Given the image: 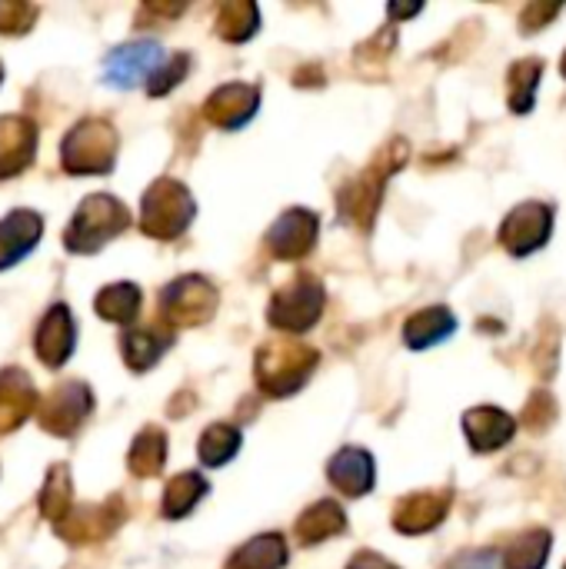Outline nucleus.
Listing matches in <instances>:
<instances>
[{"label":"nucleus","instance_id":"f257e3e1","mask_svg":"<svg viewBox=\"0 0 566 569\" xmlns=\"http://www.w3.org/2000/svg\"><path fill=\"white\" fill-rule=\"evenodd\" d=\"M127 223H130V217H127V207L120 200H113L107 193H93L77 207L73 220L63 230V243L73 253H93L107 240L123 233Z\"/></svg>","mask_w":566,"mask_h":569},{"label":"nucleus","instance_id":"f03ea898","mask_svg":"<svg viewBox=\"0 0 566 569\" xmlns=\"http://www.w3.org/2000/svg\"><path fill=\"white\" fill-rule=\"evenodd\" d=\"M190 220H193V197L187 193L183 183L157 180L143 193V217H140L143 233H150L157 240H170V237L183 233Z\"/></svg>","mask_w":566,"mask_h":569},{"label":"nucleus","instance_id":"7ed1b4c3","mask_svg":"<svg viewBox=\"0 0 566 569\" xmlns=\"http://www.w3.org/2000/svg\"><path fill=\"white\" fill-rule=\"evenodd\" d=\"M317 367V353L294 347V343H267L257 357V380L264 393L270 397H287L300 390Z\"/></svg>","mask_w":566,"mask_h":569},{"label":"nucleus","instance_id":"20e7f679","mask_svg":"<svg viewBox=\"0 0 566 569\" xmlns=\"http://www.w3.org/2000/svg\"><path fill=\"white\" fill-rule=\"evenodd\" d=\"M63 167L70 173H107L117 153V133L103 120H80L63 137Z\"/></svg>","mask_w":566,"mask_h":569},{"label":"nucleus","instance_id":"39448f33","mask_svg":"<svg viewBox=\"0 0 566 569\" xmlns=\"http://www.w3.org/2000/svg\"><path fill=\"white\" fill-rule=\"evenodd\" d=\"M320 310H324V287L314 283V280H307V277H300L297 283H290L287 290H280L270 300L267 317L280 330L304 333V330H310L317 323Z\"/></svg>","mask_w":566,"mask_h":569},{"label":"nucleus","instance_id":"423d86ee","mask_svg":"<svg viewBox=\"0 0 566 569\" xmlns=\"http://www.w3.org/2000/svg\"><path fill=\"white\" fill-rule=\"evenodd\" d=\"M93 410V397L87 383H60L53 393H47V400H40V427L53 437H70L87 413Z\"/></svg>","mask_w":566,"mask_h":569},{"label":"nucleus","instance_id":"0eeeda50","mask_svg":"<svg viewBox=\"0 0 566 569\" xmlns=\"http://www.w3.org/2000/svg\"><path fill=\"white\" fill-rule=\"evenodd\" d=\"M160 310L170 323H203L217 310V290L203 277H180L163 290Z\"/></svg>","mask_w":566,"mask_h":569},{"label":"nucleus","instance_id":"6e6552de","mask_svg":"<svg viewBox=\"0 0 566 569\" xmlns=\"http://www.w3.org/2000/svg\"><path fill=\"white\" fill-rule=\"evenodd\" d=\"M163 47L157 40H133L117 47L107 63H103V77L110 87H133L140 80H150L160 67H163Z\"/></svg>","mask_w":566,"mask_h":569},{"label":"nucleus","instance_id":"1a4fd4ad","mask_svg":"<svg viewBox=\"0 0 566 569\" xmlns=\"http://www.w3.org/2000/svg\"><path fill=\"white\" fill-rule=\"evenodd\" d=\"M550 227H554V213H550V207H547V203L530 200V203H520V207L504 220V227H500V240H504V247H507L514 257H527V253H534L537 247H544V243H547Z\"/></svg>","mask_w":566,"mask_h":569},{"label":"nucleus","instance_id":"9d476101","mask_svg":"<svg viewBox=\"0 0 566 569\" xmlns=\"http://www.w3.org/2000/svg\"><path fill=\"white\" fill-rule=\"evenodd\" d=\"M73 340H77V327H73V313L63 303H53L47 310V317L37 327V357L47 367H63L67 357L73 353Z\"/></svg>","mask_w":566,"mask_h":569},{"label":"nucleus","instance_id":"9b49d317","mask_svg":"<svg viewBox=\"0 0 566 569\" xmlns=\"http://www.w3.org/2000/svg\"><path fill=\"white\" fill-rule=\"evenodd\" d=\"M317 227H320V223H317V217H314L310 210H287V213L270 227L267 243H270V250H274L277 257L297 260V257H304V253L314 247Z\"/></svg>","mask_w":566,"mask_h":569},{"label":"nucleus","instance_id":"f8f14e48","mask_svg":"<svg viewBox=\"0 0 566 569\" xmlns=\"http://www.w3.org/2000/svg\"><path fill=\"white\" fill-rule=\"evenodd\" d=\"M43 233V220L33 210H13L0 220V270L23 260Z\"/></svg>","mask_w":566,"mask_h":569},{"label":"nucleus","instance_id":"ddd939ff","mask_svg":"<svg viewBox=\"0 0 566 569\" xmlns=\"http://www.w3.org/2000/svg\"><path fill=\"white\" fill-rule=\"evenodd\" d=\"M37 150V127L27 117H0V180L20 173Z\"/></svg>","mask_w":566,"mask_h":569},{"label":"nucleus","instance_id":"4468645a","mask_svg":"<svg viewBox=\"0 0 566 569\" xmlns=\"http://www.w3.org/2000/svg\"><path fill=\"white\" fill-rule=\"evenodd\" d=\"M260 93L250 83H227L220 87L210 100H207V117L210 123L224 127V130H237L244 127L254 113H257Z\"/></svg>","mask_w":566,"mask_h":569},{"label":"nucleus","instance_id":"2eb2a0df","mask_svg":"<svg viewBox=\"0 0 566 569\" xmlns=\"http://www.w3.org/2000/svg\"><path fill=\"white\" fill-rule=\"evenodd\" d=\"M37 403V390L23 370H3L0 373V433H10L27 420V413Z\"/></svg>","mask_w":566,"mask_h":569},{"label":"nucleus","instance_id":"dca6fc26","mask_svg":"<svg viewBox=\"0 0 566 569\" xmlns=\"http://www.w3.org/2000/svg\"><path fill=\"white\" fill-rule=\"evenodd\" d=\"M447 507H450V493H414L400 503L394 527L400 533H410V537L427 533L447 517Z\"/></svg>","mask_w":566,"mask_h":569},{"label":"nucleus","instance_id":"f3484780","mask_svg":"<svg viewBox=\"0 0 566 569\" xmlns=\"http://www.w3.org/2000/svg\"><path fill=\"white\" fill-rule=\"evenodd\" d=\"M464 430L474 450L490 453V450H500L514 437V420L497 407H477L464 417Z\"/></svg>","mask_w":566,"mask_h":569},{"label":"nucleus","instance_id":"a211bd4d","mask_svg":"<svg viewBox=\"0 0 566 569\" xmlns=\"http://www.w3.org/2000/svg\"><path fill=\"white\" fill-rule=\"evenodd\" d=\"M330 480L337 490H344L347 497H364L374 487V460L364 450H340L330 467H327Z\"/></svg>","mask_w":566,"mask_h":569},{"label":"nucleus","instance_id":"6ab92c4d","mask_svg":"<svg viewBox=\"0 0 566 569\" xmlns=\"http://www.w3.org/2000/svg\"><path fill=\"white\" fill-rule=\"evenodd\" d=\"M120 523V510L113 503H103V507H83V510H73L57 530L73 540V543H87V540H97V537H107L113 533V527Z\"/></svg>","mask_w":566,"mask_h":569},{"label":"nucleus","instance_id":"aec40b11","mask_svg":"<svg viewBox=\"0 0 566 569\" xmlns=\"http://www.w3.org/2000/svg\"><path fill=\"white\" fill-rule=\"evenodd\" d=\"M457 330V320L447 307H430L420 310L417 317H410V323L404 327V340L410 350H427L440 340H447Z\"/></svg>","mask_w":566,"mask_h":569},{"label":"nucleus","instance_id":"412c9836","mask_svg":"<svg viewBox=\"0 0 566 569\" xmlns=\"http://www.w3.org/2000/svg\"><path fill=\"white\" fill-rule=\"evenodd\" d=\"M170 347V333H163L160 327H137L123 337V360L130 370H150L163 350Z\"/></svg>","mask_w":566,"mask_h":569},{"label":"nucleus","instance_id":"4be33fe9","mask_svg":"<svg viewBox=\"0 0 566 569\" xmlns=\"http://www.w3.org/2000/svg\"><path fill=\"white\" fill-rule=\"evenodd\" d=\"M73 483H70V470L63 463L50 467L47 480H43V490H40V513L50 520V523H63L70 513H73Z\"/></svg>","mask_w":566,"mask_h":569},{"label":"nucleus","instance_id":"5701e85b","mask_svg":"<svg viewBox=\"0 0 566 569\" xmlns=\"http://www.w3.org/2000/svg\"><path fill=\"white\" fill-rule=\"evenodd\" d=\"M344 527H347L344 510H340L334 500H324V503H314V507L297 520V537H300L304 543H320V540H327V537L344 533Z\"/></svg>","mask_w":566,"mask_h":569},{"label":"nucleus","instance_id":"b1692460","mask_svg":"<svg viewBox=\"0 0 566 569\" xmlns=\"http://www.w3.org/2000/svg\"><path fill=\"white\" fill-rule=\"evenodd\" d=\"M93 310L110 320V323H133L137 310H140V290L133 283H113L103 287L93 300Z\"/></svg>","mask_w":566,"mask_h":569},{"label":"nucleus","instance_id":"393cba45","mask_svg":"<svg viewBox=\"0 0 566 569\" xmlns=\"http://www.w3.org/2000/svg\"><path fill=\"white\" fill-rule=\"evenodd\" d=\"M287 563V547L280 537H257L247 547H240L227 569H280Z\"/></svg>","mask_w":566,"mask_h":569},{"label":"nucleus","instance_id":"a878e982","mask_svg":"<svg viewBox=\"0 0 566 569\" xmlns=\"http://www.w3.org/2000/svg\"><path fill=\"white\" fill-rule=\"evenodd\" d=\"M207 493V480L197 477V473H180L167 483V493H163V517L177 520L183 513H190L197 507V500Z\"/></svg>","mask_w":566,"mask_h":569},{"label":"nucleus","instance_id":"bb28decb","mask_svg":"<svg viewBox=\"0 0 566 569\" xmlns=\"http://www.w3.org/2000/svg\"><path fill=\"white\" fill-rule=\"evenodd\" d=\"M163 460H167V437L160 430H143L130 447V470L137 477H153L160 473Z\"/></svg>","mask_w":566,"mask_h":569},{"label":"nucleus","instance_id":"cd10ccee","mask_svg":"<svg viewBox=\"0 0 566 569\" xmlns=\"http://www.w3.org/2000/svg\"><path fill=\"white\" fill-rule=\"evenodd\" d=\"M240 450V430L217 423L200 437V460L207 467H224L227 460H234V453Z\"/></svg>","mask_w":566,"mask_h":569},{"label":"nucleus","instance_id":"c85d7f7f","mask_svg":"<svg viewBox=\"0 0 566 569\" xmlns=\"http://www.w3.org/2000/svg\"><path fill=\"white\" fill-rule=\"evenodd\" d=\"M550 553V537L544 530L524 533L507 550V569H540Z\"/></svg>","mask_w":566,"mask_h":569},{"label":"nucleus","instance_id":"c756f323","mask_svg":"<svg viewBox=\"0 0 566 569\" xmlns=\"http://www.w3.org/2000/svg\"><path fill=\"white\" fill-rule=\"evenodd\" d=\"M540 73H544V63L540 60H520V63H514V70H510V103H514L517 113H527L534 107V93H537Z\"/></svg>","mask_w":566,"mask_h":569},{"label":"nucleus","instance_id":"7c9ffc66","mask_svg":"<svg viewBox=\"0 0 566 569\" xmlns=\"http://www.w3.org/2000/svg\"><path fill=\"white\" fill-rule=\"evenodd\" d=\"M217 30H220L224 40H234V43L254 37V30H257V7H254V3H244V0H240V3L220 7Z\"/></svg>","mask_w":566,"mask_h":569},{"label":"nucleus","instance_id":"2f4dec72","mask_svg":"<svg viewBox=\"0 0 566 569\" xmlns=\"http://www.w3.org/2000/svg\"><path fill=\"white\" fill-rule=\"evenodd\" d=\"M190 70V57L187 53H173V57H167L163 60V67L150 77V83H147V90H150V97H160V93H167V90H173L180 80H183V73Z\"/></svg>","mask_w":566,"mask_h":569},{"label":"nucleus","instance_id":"473e14b6","mask_svg":"<svg viewBox=\"0 0 566 569\" xmlns=\"http://www.w3.org/2000/svg\"><path fill=\"white\" fill-rule=\"evenodd\" d=\"M37 20V7L30 3H0V33H23L30 30V23Z\"/></svg>","mask_w":566,"mask_h":569},{"label":"nucleus","instance_id":"72a5a7b5","mask_svg":"<svg viewBox=\"0 0 566 569\" xmlns=\"http://www.w3.org/2000/svg\"><path fill=\"white\" fill-rule=\"evenodd\" d=\"M447 569H497V553L494 550H484V553H470L457 563H450Z\"/></svg>","mask_w":566,"mask_h":569},{"label":"nucleus","instance_id":"f704fd0d","mask_svg":"<svg viewBox=\"0 0 566 569\" xmlns=\"http://www.w3.org/2000/svg\"><path fill=\"white\" fill-rule=\"evenodd\" d=\"M557 10H560V7H544V10H537V7H530V10L524 13V30L530 33V30H534V23L540 27L544 20H550V17H557Z\"/></svg>","mask_w":566,"mask_h":569},{"label":"nucleus","instance_id":"c9c22d12","mask_svg":"<svg viewBox=\"0 0 566 569\" xmlns=\"http://www.w3.org/2000/svg\"><path fill=\"white\" fill-rule=\"evenodd\" d=\"M347 569H397V567H394V563H387L384 557H374V553H360V557H357V560H354V563H350Z\"/></svg>","mask_w":566,"mask_h":569},{"label":"nucleus","instance_id":"e433bc0d","mask_svg":"<svg viewBox=\"0 0 566 569\" xmlns=\"http://www.w3.org/2000/svg\"><path fill=\"white\" fill-rule=\"evenodd\" d=\"M560 70H564V77H566V53H564V60H560Z\"/></svg>","mask_w":566,"mask_h":569},{"label":"nucleus","instance_id":"4c0bfd02","mask_svg":"<svg viewBox=\"0 0 566 569\" xmlns=\"http://www.w3.org/2000/svg\"><path fill=\"white\" fill-rule=\"evenodd\" d=\"M0 77H3V67H0Z\"/></svg>","mask_w":566,"mask_h":569}]
</instances>
